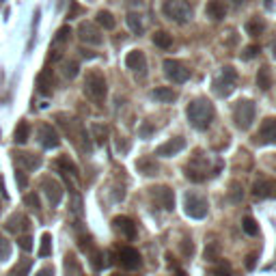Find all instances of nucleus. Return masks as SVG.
I'll list each match as a JSON object with an SVG mask.
<instances>
[{
  "label": "nucleus",
  "instance_id": "nucleus-1",
  "mask_svg": "<svg viewBox=\"0 0 276 276\" xmlns=\"http://www.w3.org/2000/svg\"><path fill=\"white\" fill-rule=\"evenodd\" d=\"M186 117L190 121V125L199 132H205V129L214 123L216 117V110H214V104L209 101L207 97H197L192 99L186 108Z\"/></svg>",
  "mask_w": 276,
  "mask_h": 276
},
{
  "label": "nucleus",
  "instance_id": "nucleus-2",
  "mask_svg": "<svg viewBox=\"0 0 276 276\" xmlns=\"http://www.w3.org/2000/svg\"><path fill=\"white\" fill-rule=\"evenodd\" d=\"M56 121L61 123V127L65 129V134L71 138V143H74L80 151L91 154L93 145H91V138H89V134H86V129L82 127V123H80L78 119L67 117V114H56Z\"/></svg>",
  "mask_w": 276,
  "mask_h": 276
},
{
  "label": "nucleus",
  "instance_id": "nucleus-3",
  "mask_svg": "<svg viewBox=\"0 0 276 276\" xmlns=\"http://www.w3.org/2000/svg\"><path fill=\"white\" fill-rule=\"evenodd\" d=\"M162 13L171 22L186 24V22L192 20L194 9H192L190 3H186V0H164V3H162Z\"/></svg>",
  "mask_w": 276,
  "mask_h": 276
},
{
  "label": "nucleus",
  "instance_id": "nucleus-4",
  "mask_svg": "<svg viewBox=\"0 0 276 276\" xmlns=\"http://www.w3.org/2000/svg\"><path fill=\"white\" fill-rule=\"evenodd\" d=\"M257 117V106L250 99H239L233 106V121L239 129H250Z\"/></svg>",
  "mask_w": 276,
  "mask_h": 276
},
{
  "label": "nucleus",
  "instance_id": "nucleus-5",
  "mask_svg": "<svg viewBox=\"0 0 276 276\" xmlns=\"http://www.w3.org/2000/svg\"><path fill=\"white\" fill-rule=\"evenodd\" d=\"M235 82H237V71L227 65V67H222V74L212 82V89L218 97H229L235 91Z\"/></svg>",
  "mask_w": 276,
  "mask_h": 276
},
{
  "label": "nucleus",
  "instance_id": "nucleus-6",
  "mask_svg": "<svg viewBox=\"0 0 276 276\" xmlns=\"http://www.w3.org/2000/svg\"><path fill=\"white\" fill-rule=\"evenodd\" d=\"M184 209H186V216L194 218V220H203L209 212V203H207L205 197H201V194H197V192H186Z\"/></svg>",
  "mask_w": 276,
  "mask_h": 276
},
{
  "label": "nucleus",
  "instance_id": "nucleus-7",
  "mask_svg": "<svg viewBox=\"0 0 276 276\" xmlns=\"http://www.w3.org/2000/svg\"><path fill=\"white\" fill-rule=\"evenodd\" d=\"M84 93L93 101H104L106 93H108L106 78L101 76L99 71H91V74H86V78H84Z\"/></svg>",
  "mask_w": 276,
  "mask_h": 276
},
{
  "label": "nucleus",
  "instance_id": "nucleus-8",
  "mask_svg": "<svg viewBox=\"0 0 276 276\" xmlns=\"http://www.w3.org/2000/svg\"><path fill=\"white\" fill-rule=\"evenodd\" d=\"M162 67H164V76L175 84H184V82H188V78H190V69H186L184 65L175 59H166L162 63Z\"/></svg>",
  "mask_w": 276,
  "mask_h": 276
},
{
  "label": "nucleus",
  "instance_id": "nucleus-9",
  "mask_svg": "<svg viewBox=\"0 0 276 276\" xmlns=\"http://www.w3.org/2000/svg\"><path fill=\"white\" fill-rule=\"evenodd\" d=\"M117 261H119V265L123 267V270H136V267L143 265L141 252H138L136 248H132V246H123V248H119L117 250Z\"/></svg>",
  "mask_w": 276,
  "mask_h": 276
},
{
  "label": "nucleus",
  "instance_id": "nucleus-10",
  "mask_svg": "<svg viewBox=\"0 0 276 276\" xmlns=\"http://www.w3.org/2000/svg\"><path fill=\"white\" fill-rule=\"evenodd\" d=\"M149 194L160 207L166 209V212H173V209H175V192H173L169 186H156L149 190Z\"/></svg>",
  "mask_w": 276,
  "mask_h": 276
},
{
  "label": "nucleus",
  "instance_id": "nucleus-11",
  "mask_svg": "<svg viewBox=\"0 0 276 276\" xmlns=\"http://www.w3.org/2000/svg\"><path fill=\"white\" fill-rule=\"evenodd\" d=\"M39 186H41L43 194L48 197V201H50V205H52V207H56L63 201V186H61V181H56L52 177H43L39 181Z\"/></svg>",
  "mask_w": 276,
  "mask_h": 276
},
{
  "label": "nucleus",
  "instance_id": "nucleus-12",
  "mask_svg": "<svg viewBox=\"0 0 276 276\" xmlns=\"http://www.w3.org/2000/svg\"><path fill=\"white\" fill-rule=\"evenodd\" d=\"M37 141L43 149H56L61 145V136L50 123H41L37 129Z\"/></svg>",
  "mask_w": 276,
  "mask_h": 276
},
{
  "label": "nucleus",
  "instance_id": "nucleus-13",
  "mask_svg": "<svg viewBox=\"0 0 276 276\" xmlns=\"http://www.w3.org/2000/svg\"><path fill=\"white\" fill-rule=\"evenodd\" d=\"M78 39L82 43H89V46H99V43L104 41L99 28L93 24V22H82V24L78 26Z\"/></svg>",
  "mask_w": 276,
  "mask_h": 276
},
{
  "label": "nucleus",
  "instance_id": "nucleus-14",
  "mask_svg": "<svg viewBox=\"0 0 276 276\" xmlns=\"http://www.w3.org/2000/svg\"><path fill=\"white\" fill-rule=\"evenodd\" d=\"M125 67L132 69L136 76L145 78L147 76V56H145L143 50H132V52H127L125 56Z\"/></svg>",
  "mask_w": 276,
  "mask_h": 276
},
{
  "label": "nucleus",
  "instance_id": "nucleus-15",
  "mask_svg": "<svg viewBox=\"0 0 276 276\" xmlns=\"http://www.w3.org/2000/svg\"><path fill=\"white\" fill-rule=\"evenodd\" d=\"M184 149H186V138L175 136V138H171V141H166L164 145H160V147L156 149V156L171 158V156H177L179 151H184Z\"/></svg>",
  "mask_w": 276,
  "mask_h": 276
},
{
  "label": "nucleus",
  "instance_id": "nucleus-16",
  "mask_svg": "<svg viewBox=\"0 0 276 276\" xmlns=\"http://www.w3.org/2000/svg\"><path fill=\"white\" fill-rule=\"evenodd\" d=\"M255 138L261 145H276V119L270 117V119H265L263 123H261L259 134Z\"/></svg>",
  "mask_w": 276,
  "mask_h": 276
},
{
  "label": "nucleus",
  "instance_id": "nucleus-17",
  "mask_svg": "<svg viewBox=\"0 0 276 276\" xmlns=\"http://www.w3.org/2000/svg\"><path fill=\"white\" fill-rule=\"evenodd\" d=\"M252 197L255 199H274L276 197V184L272 179H265V177L257 179L255 186H252Z\"/></svg>",
  "mask_w": 276,
  "mask_h": 276
},
{
  "label": "nucleus",
  "instance_id": "nucleus-18",
  "mask_svg": "<svg viewBox=\"0 0 276 276\" xmlns=\"http://www.w3.org/2000/svg\"><path fill=\"white\" fill-rule=\"evenodd\" d=\"M112 224H114V229H117L125 239H134L136 237V224L129 220L127 216H117L112 220Z\"/></svg>",
  "mask_w": 276,
  "mask_h": 276
},
{
  "label": "nucleus",
  "instance_id": "nucleus-19",
  "mask_svg": "<svg viewBox=\"0 0 276 276\" xmlns=\"http://www.w3.org/2000/svg\"><path fill=\"white\" fill-rule=\"evenodd\" d=\"M16 162L22 166V171H37L41 166V158L35 156V154H24V151H16Z\"/></svg>",
  "mask_w": 276,
  "mask_h": 276
},
{
  "label": "nucleus",
  "instance_id": "nucleus-20",
  "mask_svg": "<svg viewBox=\"0 0 276 276\" xmlns=\"http://www.w3.org/2000/svg\"><path fill=\"white\" fill-rule=\"evenodd\" d=\"M5 229L9 231V233H20V231H28V229H31V220H28L24 214H13L9 220H7Z\"/></svg>",
  "mask_w": 276,
  "mask_h": 276
},
{
  "label": "nucleus",
  "instance_id": "nucleus-21",
  "mask_svg": "<svg viewBox=\"0 0 276 276\" xmlns=\"http://www.w3.org/2000/svg\"><path fill=\"white\" fill-rule=\"evenodd\" d=\"M54 166H56V169H61V175L67 179V184H69V177H71V179L78 177V166L71 162L67 156H61V158L54 162Z\"/></svg>",
  "mask_w": 276,
  "mask_h": 276
},
{
  "label": "nucleus",
  "instance_id": "nucleus-22",
  "mask_svg": "<svg viewBox=\"0 0 276 276\" xmlns=\"http://www.w3.org/2000/svg\"><path fill=\"white\" fill-rule=\"evenodd\" d=\"M151 97L156 101H162V104H173L179 97V93L173 86H158V89L151 91Z\"/></svg>",
  "mask_w": 276,
  "mask_h": 276
},
{
  "label": "nucleus",
  "instance_id": "nucleus-23",
  "mask_svg": "<svg viewBox=\"0 0 276 276\" xmlns=\"http://www.w3.org/2000/svg\"><path fill=\"white\" fill-rule=\"evenodd\" d=\"M37 89L41 93H46V95H48V93H52V89H54V74H52V69H50V67H46L37 76Z\"/></svg>",
  "mask_w": 276,
  "mask_h": 276
},
{
  "label": "nucleus",
  "instance_id": "nucleus-24",
  "mask_svg": "<svg viewBox=\"0 0 276 276\" xmlns=\"http://www.w3.org/2000/svg\"><path fill=\"white\" fill-rule=\"evenodd\" d=\"M205 13L218 22V20H224V16H227V7H224L222 0H209L205 7Z\"/></svg>",
  "mask_w": 276,
  "mask_h": 276
},
{
  "label": "nucleus",
  "instance_id": "nucleus-25",
  "mask_svg": "<svg viewBox=\"0 0 276 276\" xmlns=\"http://www.w3.org/2000/svg\"><path fill=\"white\" fill-rule=\"evenodd\" d=\"M136 169L138 171H141L143 173V175H158V171H160V166H158V162H156V160L154 158H141V160H138V162H136Z\"/></svg>",
  "mask_w": 276,
  "mask_h": 276
},
{
  "label": "nucleus",
  "instance_id": "nucleus-26",
  "mask_svg": "<svg viewBox=\"0 0 276 276\" xmlns=\"http://www.w3.org/2000/svg\"><path fill=\"white\" fill-rule=\"evenodd\" d=\"M28 136H31V125H28V121H20L16 125V132H13V141L18 145H26Z\"/></svg>",
  "mask_w": 276,
  "mask_h": 276
},
{
  "label": "nucleus",
  "instance_id": "nucleus-27",
  "mask_svg": "<svg viewBox=\"0 0 276 276\" xmlns=\"http://www.w3.org/2000/svg\"><path fill=\"white\" fill-rule=\"evenodd\" d=\"M257 86L261 91H270V86H272V71L265 65L257 71Z\"/></svg>",
  "mask_w": 276,
  "mask_h": 276
},
{
  "label": "nucleus",
  "instance_id": "nucleus-28",
  "mask_svg": "<svg viewBox=\"0 0 276 276\" xmlns=\"http://www.w3.org/2000/svg\"><path fill=\"white\" fill-rule=\"evenodd\" d=\"M95 22L104 28V31H112L114 26H117V20H114V16L110 11H99L97 16H95Z\"/></svg>",
  "mask_w": 276,
  "mask_h": 276
},
{
  "label": "nucleus",
  "instance_id": "nucleus-29",
  "mask_svg": "<svg viewBox=\"0 0 276 276\" xmlns=\"http://www.w3.org/2000/svg\"><path fill=\"white\" fill-rule=\"evenodd\" d=\"M33 267V259H20L16 265L11 267L9 276H28V272H31Z\"/></svg>",
  "mask_w": 276,
  "mask_h": 276
},
{
  "label": "nucleus",
  "instance_id": "nucleus-30",
  "mask_svg": "<svg viewBox=\"0 0 276 276\" xmlns=\"http://www.w3.org/2000/svg\"><path fill=\"white\" fill-rule=\"evenodd\" d=\"M125 22H127L129 31H132L134 35H143V31H145V26H143V20H141V16H138V13H127V18H125Z\"/></svg>",
  "mask_w": 276,
  "mask_h": 276
},
{
  "label": "nucleus",
  "instance_id": "nucleus-31",
  "mask_svg": "<svg viewBox=\"0 0 276 276\" xmlns=\"http://www.w3.org/2000/svg\"><path fill=\"white\" fill-rule=\"evenodd\" d=\"M65 274H67V276H80V263H78V259L71 255V252L65 257Z\"/></svg>",
  "mask_w": 276,
  "mask_h": 276
},
{
  "label": "nucleus",
  "instance_id": "nucleus-32",
  "mask_svg": "<svg viewBox=\"0 0 276 276\" xmlns=\"http://www.w3.org/2000/svg\"><path fill=\"white\" fill-rule=\"evenodd\" d=\"M151 39H154V43H156L158 48H164V50L171 48V43H173V37H171V35L166 33V31H156Z\"/></svg>",
  "mask_w": 276,
  "mask_h": 276
},
{
  "label": "nucleus",
  "instance_id": "nucleus-33",
  "mask_svg": "<svg viewBox=\"0 0 276 276\" xmlns=\"http://www.w3.org/2000/svg\"><path fill=\"white\" fill-rule=\"evenodd\" d=\"M263 31H265V24H263V22H261L259 18L246 22V33H248L250 37H257V35H261Z\"/></svg>",
  "mask_w": 276,
  "mask_h": 276
},
{
  "label": "nucleus",
  "instance_id": "nucleus-34",
  "mask_svg": "<svg viewBox=\"0 0 276 276\" xmlns=\"http://www.w3.org/2000/svg\"><path fill=\"white\" fill-rule=\"evenodd\" d=\"M50 255H52V235L43 233L39 244V257H50Z\"/></svg>",
  "mask_w": 276,
  "mask_h": 276
},
{
  "label": "nucleus",
  "instance_id": "nucleus-35",
  "mask_svg": "<svg viewBox=\"0 0 276 276\" xmlns=\"http://www.w3.org/2000/svg\"><path fill=\"white\" fill-rule=\"evenodd\" d=\"M209 276H233V274H231V265L227 261H216V265L209 270Z\"/></svg>",
  "mask_w": 276,
  "mask_h": 276
},
{
  "label": "nucleus",
  "instance_id": "nucleus-36",
  "mask_svg": "<svg viewBox=\"0 0 276 276\" xmlns=\"http://www.w3.org/2000/svg\"><path fill=\"white\" fill-rule=\"evenodd\" d=\"M91 132H93V138H95L97 145H104V143H106V138H108V127H106V125L95 123V125L91 127Z\"/></svg>",
  "mask_w": 276,
  "mask_h": 276
},
{
  "label": "nucleus",
  "instance_id": "nucleus-37",
  "mask_svg": "<svg viewBox=\"0 0 276 276\" xmlns=\"http://www.w3.org/2000/svg\"><path fill=\"white\" fill-rule=\"evenodd\" d=\"M205 259L207 261H218V259H220V244H218V242H209L205 246Z\"/></svg>",
  "mask_w": 276,
  "mask_h": 276
},
{
  "label": "nucleus",
  "instance_id": "nucleus-38",
  "mask_svg": "<svg viewBox=\"0 0 276 276\" xmlns=\"http://www.w3.org/2000/svg\"><path fill=\"white\" fill-rule=\"evenodd\" d=\"M78 69H80V65L76 61H65L63 63V76L69 78V80L78 76Z\"/></svg>",
  "mask_w": 276,
  "mask_h": 276
},
{
  "label": "nucleus",
  "instance_id": "nucleus-39",
  "mask_svg": "<svg viewBox=\"0 0 276 276\" xmlns=\"http://www.w3.org/2000/svg\"><path fill=\"white\" fill-rule=\"evenodd\" d=\"M244 188H242V184L239 181H231V190H229V197H231V201L233 203H239L244 199Z\"/></svg>",
  "mask_w": 276,
  "mask_h": 276
},
{
  "label": "nucleus",
  "instance_id": "nucleus-40",
  "mask_svg": "<svg viewBox=\"0 0 276 276\" xmlns=\"http://www.w3.org/2000/svg\"><path fill=\"white\" fill-rule=\"evenodd\" d=\"M242 229H244L248 235H257V233H259V224L255 222V218H250V216H246L244 220H242Z\"/></svg>",
  "mask_w": 276,
  "mask_h": 276
},
{
  "label": "nucleus",
  "instance_id": "nucleus-41",
  "mask_svg": "<svg viewBox=\"0 0 276 276\" xmlns=\"http://www.w3.org/2000/svg\"><path fill=\"white\" fill-rule=\"evenodd\" d=\"M259 52H261V48L257 46V43H250V46H246L242 50V59L244 61H252V59H257V56H259Z\"/></svg>",
  "mask_w": 276,
  "mask_h": 276
},
{
  "label": "nucleus",
  "instance_id": "nucleus-42",
  "mask_svg": "<svg viewBox=\"0 0 276 276\" xmlns=\"http://www.w3.org/2000/svg\"><path fill=\"white\" fill-rule=\"evenodd\" d=\"M11 257V242L0 233V261H7Z\"/></svg>",
  "mask_w": 276,
  "mask_h": 276
},
{
  "label": "nucleus",
  "instance_id": "nucleus-43",
  "mask_svg": "<svg viewBox=\"0 0 276 276\" xmlns=\"http://www.w3.org/2000/svg\"><path fill=\"white\" fill-rule=\"evenodd\" d=\"M24 203H26V207L35 209V212H37V209L41 207V203H39V194H37V192H28L26 197H24Z\"/></svg>",
  "mask_w": 276,
  "mask_h": 276
},
{
  "label": "nucleus",
  "instance_id": "nucleus-44",
  "mask_svg": "<svg viewBox=\"0 0 276 276\" xmlns=\"http://www.w3.org/2000/svg\"><path fill=\"white\" fill-rule=\"evenodd\" d=\"M69 35H71V28L69 26H63L56 31V37H54V43H61V41H67L69 39Z\"/></svg>",
  "mask_w": 276,
  "mask_h": 276
},
{
  "label": "nucleus",
  "instance_id": "nucleus-45",
  "mask_svg": "<svg viewBox=\"0 0 276 276\" xmlns=\"http://www.w3.org/2000/svg\"><path fill=\"white\" fill-rule=\"evenodd\" d=\"M16 181H18V188H20V190H24V188L28 186V177H26V173L22 171V169L16 171Z\"/></svg>",
  "mask_w": 276,
  "mask_h": 276
},
{
  "label": "nucleus",
  "instance_id": "nucleus-46",
  "mask_svg": "<svg viewBox=\"0 0 276 276\" xmlns=\"http://www.w3.org/2000/svg\"><path fill=\"white\" fill-rule=\"evenodd\" d=\"M101 252L99 250H91V263H93V267H95V270H99L101 265H104V261H101Z\"/></svg>",
  "mask_w": 276,
  "mask_h": 276
},
{
  "label": "nucleus",
  "instance_id": "nucleus-47",
  "mask_svg": "<svg viewBox=\"0 0 276 276\" xmlns=\"http://www.w3.org/2000/svg\"><path fill=\"white\" fill-rule=\"evenodd\" d=\"M20 248L26 250V252H31L33 250V237L31 235H22L20 237Z\"/></svg>",
  "mask_w": 276,
  "mask_h": 276
},
{
  "label": "nucleus",
  "instance_id": "nucleus-48",
  "mask_svg": "<svg viewBox=\"0 0 276 276\" xmlns=\"http://www.w3.org/2000/svg\"><path fill=\"white\" fill-rule=\"evenodd\" d=\"M181 250H184V255L186 257H192V252H194V244H192V239H184V244H181Z\"/></svg>",
  "mask_w": 276,
  "mask_h": 276
},
{
  "label": "nucleus",
  "instance_id": "nucleus-49",
  "mask_svg": "<svg viewBox=\"0 0 276 276\" xmlns=\"http://www.w3.org/2000/svg\"><path fill=\"white\" fill-rule=\"evenodd\" d=\"M255 263H257V255H255V252H250V255L246 257V267H248V270H252V267H255Z\"/></svg>",
  "mask_w": 276,
  "mask_h": 276
},
{
  "label": "nucleus",
  "instance_id": "nucleus-50",
  "mask_svg": "<svg viewBox=\"0 0 276 276\" xmlns=\"http://www.w3.org/2000/svg\"><path fill=\"white\" fill-rule=\"evenodd\" d=\"M80 11H82V9H80V5H78V3H71V9H69V13H67V18H69V20L76 18Z\"/></svg>",
  "mask_w": 276,
  "mask_h": 276
},
{
  "label": "nucleus",
  "instance_id": "nucleus-51",
  "mask_svg": "<svg viewBox=\"0 0 276 276\" xmlns=\"http://www.w3.org/2000/svg\"><path fill=\"white\" fill-rule=\"evenodd\" d=\"M37 276H54V267H52V265H46V267H41V270L37 272Z\"/></svg>",
  "mask_w": 276,
  "mask_h": 276
},
{
  "label": "nucleus",
  "instance_id": "nucleus-52",
  "mask_svg": "<svg viewBox=\"0 0 276 276\" xmlns=\"http://www.w3.org/2000/svg\"><path fill=\"white\" fill-rule=\"evenodd\" d=\"M263 5H265V9H267V11H272V9H274V5H272V0H263Z\"/></svg>",
  "mask_w": 276,
  "mask_h": 276
},
{
  "label": "nucleus",
  "instance_id": "nucleus-53",
  "mask_svg": "<svg viewBox=\"0 0 276 276\" xmlns=\"http://www.w3.org/2000/svg\"><path fill=\"white\" fill-rule=\"evenodd\" d=\"M244 3H246V0H233V5H235V7H242Z\"/></svg>",
  "mask_w": 276,
  "mask_h": 276
},
{
  "label": "nucleus",
  "instance_id": "nucleus-54",
  "mask_svg": "<svg viewBox=\"0 0 276 276\" xmlns=\"http://www.w3.org/2000/svg\"><path fill=\"white\" fill-rule=\"evenodd\" d=\"M129 3H132V5H138V7H141V5H143V0H129Z\"/></svg>",
  "mask_w": 276,
  "mask_h": 276
},
{
  "label": "nucleus",
  "instance_id": "nucleus-55",
  "mask_svg": "<svg viewBox=\"0 0 276 276\" xmlns=\"http://www.w3.org/2000/svg\"><path fill=\"white\" fill-rule=\"evenodd\" d=\"M114 276H119V274H114Z\"/></svg>",
  "mask_w": 276,
  "mask_h": 276
}]
</instances>
